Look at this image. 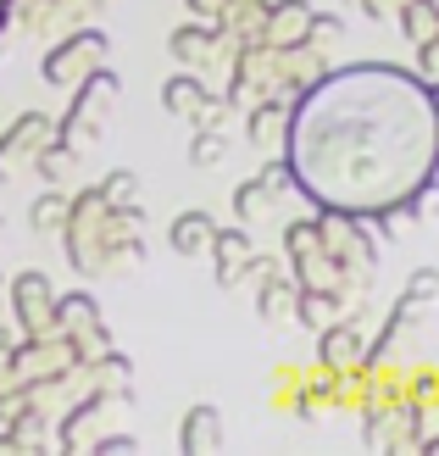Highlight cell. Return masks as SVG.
<instances>
[{
	"label": "cell",
	"mask_w": 439,
	"mask_h": 456,
	"mask_svg": "<svg viewBox=\"0 0 439 456\" xmlns=\"http://www.w3.org/2000/svg\"><path fill=\"white\" fill-rule=\"evenodd\" d=\"M34 173L45 178V184H67V178H73L78 173V151H67V145H45L39 151V162H34Z\"/></svg>",
	"instance_id": "83f0119b"
},
{
	"label": "cell",
	"mask_w": 439,
	"mask_h": 456,
	"mask_svg": "<svg viewBox=\"0 0 439 456\" xmlns=\"http://www.w3.org/2000/svg\"><path fill=\"white\" fill-rule=\"evenodd\" d=\"M84 368V384L89 390H106V395H123V406L134 401V356L128 351H95L89 362H78Z\"/></svg>",
	"instance_id": "e0dca14e"
},
{
	"label": "cell",
	"mask_w": 439,
	"mask_h": 456,
	"mask_svg": "<svg viewBox=\"0 0 439 456\" xmlns=\"http://www.w3.org/2000/svg\"><path fill=\"white\" fill-rule=\"evenodd\" d=\"M306 17H312V0H267L262 45H300V34H306Z\"/></svg>",
	"instance_id": "d6986e66"
},
{
	"label": "cell",
	"mask_w": 439,
	"mask_h": 456,
	"mask_svg": "<svg viewBox=\"0 0 439 456\" xmlns=\"http://www.w3.org/2000/svg\"><path fill=\"white\" fill-rule=\"evenodd\" d=\"M6 435H12L17 456H22V451H45V445H51V406H39V401H22L17 412L6 418Z\"/></svg>",
	"instance_id": "ffe728a7"
},
{
	"label": "cell",
	"mask_w": 439,
	"mask_h": 456,
	"mask_svg": "<svg viewBox=\"0 0 439 456\" xmlns=\"http://www.w3.org/2000/svg\"><path fill=\"white\" fill-rule=\"evenodd\" d=\"M89 17V0H6V22L28 28L34 39H61Z\"/></svg>",
	"instance_id": "7c38bea8"
},
{
	"label": "cell",
	"mask_w": 439,
	"mask_h": 456,
	"mask_svg": "<svg viewBox=\"0 0 439 456\" xmlns=\"http://www.w3.org/2000/svg\"><path fill=\"white\" fill-rule=\"evenodd\" d=\"M339 6H356V0H339Z\"/></svg>",
	"instance_id": "74e56055"
},
{
	"label": "cell",
	"mask_w": 439,
	"mask_h": 456,
	"mask_svg": "<svg viewBox=\"0 0 439 456\" xmlns=\"http://www.w3.org/2000/svg\"><path fill=\"white\" fill-rule=\"evenodd\" d=\"M317 234H322V250L345 267V279L367 284L378 267V234L367 217H351V212H317Z\"/></svg>",
	"instance_id": "277c9868"
},
{
	"label": "cell",
	"mask_w": 439,
	"mask_h": 456,
	"mask_svg": "<svg viewBox=\"0 0 439 456\" xmlns=\"http://www.w3.org/2000/svg\"><path fill=\"white\" fill-rule=\"evenodd\" d=\"M89 451H95V456H134V451H140V440H134V435H95V440H89Z\"/></svg>",
	"instance_id": "1f68e13d"
},
{
	"label": "cell",
	"mask_w": 439,
	"mask_h": 456,
	"mask_svg": "<svg viewBox=\"0 0 439 456\" xmlns=\"http://www.w3.org/2000/svg\"><path fill=\"white\" fill-rule=\"evenodd\" d=\"M61 217H67V190L61 184H45L34 195V207H28V228H34V234H56Z\"/></svg>",
	"instance_id": "4316f807"
},
{
	"label": "cell",
	"mask_w": 439,
	"mask_h": 456,
	"mask_svg": "<svg viewBox=\"0 0 439 456\" xmlns=\"http://www.w3.org/2000/svg\"><path fill=\"white\" fill-rule=\"evenodd\" d=\"M289 195V167L284 162H267L262 173H250L245 184L234 190V217L250 228V223H267L272 212H279V200Z\"/></svg>",
	"instance_id": "4fadbf2b"
},
{
	"label": "cell",
	"mask_w": 439,
	"mask_h": 456,
	"mask_svg": "<svg viewBox=\"0 0 439 456\" xmlns=\"http://www.w3.org/2000/svg\"><path fill=\"white\" fill-rule=\"evenodd\" d=\"M0 456H17V445H12V435H6V423H0Z\"/></svg>",
	"instance_id": "836d02e7"
},
{
	"label": "cell",
	"mask_w": 439,
	"mask_h": 456,
	"mask_svg": "<svg viewBox=\"0 0 439 456\" xmlns=\"http://www.w3.org/2000/svg\"><path fill=\"white\" fill-rule=\"evenodd\" d=\"M206 101H212V89H206L200 73H173L167 84H161V111H167V118H183V123H190Z\"/></svg>",
	"instance_id": "44dd1931"
},
{
	"label": "cell",
	"mask_w": 439,
	"mask_h": 456,
	"mask_svg": "<svg viewBox=\"0 0 439 456\" xmlns=\"http://www.w3.org/2000/svg\"><path fill=\"white\" fill-rule=\"evenodd\" d=\"M101 195L111 200V207H128V200H140V173H134V167L106 173V178H101Z\"/></svg>",
	"instance_id": "4dcf8cb0"
},
{
	"label": "cell",
	"mask_w": 439,
	"mask_h": 456,
	"mask_svg": "<svg viewBox=\"0 0 439 456\" xmlns=\"http://www.w3.org/2000/svg\"><path fill=\"white\" fill-rule=\"evenodd\" d=\"M73 368H78V351L67 346L61 329L22 334L17 346H12V362H6V373H12L17 390H22V384H34V379H51V373H73Z\"/></svg>",
	"instance_id": "52a82bcc"
},
{
	"label": "cell",
	"mask_w": 439,
	"mask_h": 456,
	"mask_svg": "<svg viewBox=\"0 0 439 456\" xmlns=\"http://www.w3.org/2000/svg\"><path fill=\"white\" fill-rule=\"evenodd\" d=\"M67 95H73V101H67V111L56 118V145L84 156V151L101 145L111 111H118V101H123V78L111 73V67H95V73H84Z\"/></svg>",
	"instance_id": "3957f363"
},
{
	"label": "cell",
	"mask_w": 439,
	"mask_h": 456,
	"mask_svg": "<svg viewBox=\"0 0 439 456\" xmlns=\"http://www.w3.org/2000/svg\"><path fill=\"white\" fill-rule=\"evenodd\" d=\"M395 22H401L406 45L418 51V45H428V39L439 34V0H401V6H395Z\"/></svg>",
	"instance_id": "484cf974"
},
{
	"label": "cell",
	"mask_w": 439,
	"mask_h": 456,
	"mask_svg": "<svg viewBox=\"0 0 439 456\" xmlns=\"http://www.w3.org/2000/svg\"><path fill=\"white\" fill-rule=\"evenodd\" d=\"M89 6H111V0H89Z\"/></svg>",
	"instance_id": "d590c367"
},
{
	"label": "cell",
	"mask_w": 439,
	"mask_h": 456,
	"mask_svg": "<svg viewBox=\"0 0 439 456\" xmlns=\"http://www.w3.org/2000/svg\"><path fill=\"white\" fill-rule=\"evenodd\" d=\"M284 118H289V95H262V101H250V106H245V134H250V145H279Z\"/></svg>",
	"instance_id": "7402d4cb"
},
{
	"label": "cell",
	"mask_w": 439,
	"mask_h": 456,
	"mask_svg": "<svg viewBox=\"0 0 439 456\" xmlns=\"http://www.w3.org/2000/svg\"><path fill=\"white\" fill-rule=\"evenodd\" d=\"M167 56L183 67V73H206L212 61H228V45L206 17H195V22H178L167 34Z\"/></svg>",
	"instance_id": "5bb4252c"
},
{
	"label": "cell",
	"mask_w": 439,
	"mask_h": 456,
	"mask_svg": "<svg viewBox=\"0 0 439 456\" xmlns=\"http://www.w3.org/2000/svg\"><path fill=\"white\" fill-rule=\"evenodd\" d=\"M0 295H6V273H0Z\"/></svg>",
	"instance_id": "8d00e7d4"
},
{
	"label": "cell",
	"mask_w": 439,
	"mask_h": 456,
	"mask_svg": "<svg viewBox=\"0 0 439 456\" xmlns=\"http://www.w3.org/2000/svg\"><path fill=\"white\" fill-rule=\"evenodd\" d=\"M106 56H111V39L101 28H89V22H78V28H67L61 39H51L39 73H45V84H51V89H73L84 73L106 67Z\"/></svg>",
	"instance_id": "8992f818"
},
{
	"label": "cell",
	"mask_w": 439,
	"mask_h": 456,
	"mask_svg": "<svg viewBox=\"0 0 439 456\" xmlns=\"http://www.w3.org/2000/svg\"><path fill=\"white\" fill-rule=\"evenodd\" d=\"M51 329L67 334V346L78 351V362H89L95 351L111 346V334L101 323V301L89 289H73V295H56V312H51Z\"/></svg>",
	"instance_id": "9c48e42d"
},
{
	"label": "cell",
	"mask_w": 439,
	"mask_h": 456,
	"mask_svg": "<svg viewBox=\"0 0 439 456\" xmlns=\"http://www.w3.org/2000/svg\"><path fill=\"white\" fill-rule=\"evenodd\" d=\"M51 140H56V118H51V111H17V118L6 123V134H0V184L34 173L39 151Z\"/></svg>",
	"instance_id": "ba28073f"
},
{
	"label": "cell",
	"mask_w": 439,
	"mask_h": 456,
	"mask_svg": "<svg viewBox=\"0 0 439 456\" xmlns=\"http://www.w3.org/2000/svg\"><path fill=\"white\" fill-rule=\"evenodd\" d=\"M289 190L317 212L378 217L439 173V84L389 61H351L289 95L279 134Z\"/></svg>",
	"instance_id": "6da1fadb"
},
{
	"label": "cell",
	"mask_w": 439,
	"mask_h": 456,
	"mask_svg": "<svg viewBox=\"0 0 439 456\" xmlns=\"http://www.w3.org/2000/svg\"><path fill=\"white\" fill-rule=\"evenodd\" d=\"M339 34H345V17H334V12H312V17H306V34H300V45H312V51H329Z\"/></svg>",
	"instance_id": "f1b7e54d"
},
{
	"label": "cell",
	"mask_w": 439,
	"mask_h": 456,
	"mask_svg": "<svg viewBox=\"0 0 439 456\" xmlns=\"http://www.w3.org/2000/svg\"><path fill=\"white\" fill-rule=\"evenodd\" d=\"M212 262H217V289H245V262L250 250H256V234H250L245 223L234 228H212Z\"/></svg>",
	"instance_id": "9a60e30c"
},
{
	"label": "cell",
	"mask_w": 439,
	"mask_h": 456,
	"mask_svg": "<svg viewBox=\"0 0 439 456\" xmlns=\"http://www.w3.org/2000/svg\"><path fill=\"white\" fill-rule=\"evenodd\" d=\"M345 312V295L339 289H312V284H295V323L300 329H322Z\"/></svg>",
	"instance_id": "cb8c5ba5"
},
{
	"label": "cell",
	"mask_w": 439,
	"mask_h": 456,
	"mask_svg": "<svg viewBox=\"0 0 439 456\" xmlns=\"http://www.w3.org/2000/svg\"><path fill=\"white\" fill-rule=\"evenodd\" d=\"M212 212H178L173 228H167V245L178 250V256H200L206 245H212Z\"/></svg>",
	"instance_id": "d4e9b609"
},
{
	"label": "cell",
	"mask_w": 439,
	"mask_h": 456,
	"mask_svg": "<svg viewBox=\"0 0 439 456\" xmlns=\"http://www.w3.org/2000/svg\"><path fill=\"white\" fill-rule=\"evenodd\" d=\"M256 289V312H262V323L272 329H284L295 323V279H284V273H267L262 284H250Z\"/></svg>",
	"instance_id": "603a6c76"
},
{
	"label": "cell",
	"mask_w": 439,
	"mask_h": 456,
	"mask_svg": "<svg viewBox=\"0 0 439 456\" xmlns=\"http://www.w3.org/2000/svg\"><path fill=\"white\" fill-rule=\"evenodd\" d=\"M284 256H289V267H295V284H312V289H339L345 295V284H351L356 295L367 289V284H356V279H345V267L322 250V234H317V217H295V223H284Z\"/></svg>",
	"instance_id": "5b68a950"
},
{
	"label": "cell",
	"mask_w": 439,
	"mask_h": 456,
	"mask_svg": "<svg viewBox=\"0 0 439 456\" xmlns=\"http://www.w3.org/2000/svg\"><path fill=\"white\" fill-rule=\"evenodd\" d=\"M6 301H12V323L22 334H39L51 329V312H56V284L45 279L39 267H22L6 279Z\"/></svg>",
	"instance_id": "8fae6325"
},
{
	"label": "cell",
	"mask_w": 439,
	"mask_h": 456,
	"mask_svg": "<svg viewBox=\"0 0 439 456\" xmlns=\"http://www.w3.org/2000/svg\"><path fill=\"white\" fill-rule=\"evenodd\" d=\"M111 406H123V395H106V390H89L84 384V395L73 406H61V423L51 428V445L56 451H89V440L101 435V423Z\"/></svg>",
	"instance_id": "30bf717a"
},
{
	"label": "cell",
	"mask_w": 439,
	"mask_h": 456,
	"mask_svg": "<svg viewBox=\"0 0 439 456\" xmlns=\"http://www.w3.org/2000/svg\"><path fill=\"white\" fill-rule=\"evenodd\" d=\"M362 356H367V334L356 317H334V323H322L317 329V362L322 368H362Z\"/></svg>",
	"instance_id": "2e32d148"
},
{
	"label": "cell",
	"mask_w": 439,
	"mask_h": 456,
	"mask_svg": "<svg viewBox=\"0 0 439 456\" xmlns=\"http://www.w3.org/2000/svg\"><path fill=\"white\" fill-rule=\"evenodd\" d=\"M61 256L78 279H101L111 267H140L145 262V207H111L101 184H89L78 195H67V217H61Z\"/></svg>",
	"instance_id": "7a4b0ae2"
},
{
	"label": "cell",
	"mask_w": 439,
	"mask_h": 456,
	"mask_svg": "<svg viewBox=\"0 0 439 456\" xmlns=\"http://www.w3.org/2000/svg\"><path fill=\"white\" fill-rule=\"evenodd\" d=\"M178 445H183V456H212V451H223V412L217 406H190L183 412V428H178Z\"/></svg>",
	"instance_id": "ac0fdd59"
},
{
	"label": "cell",
	"mask_w": 439,
	"mask_h": 456,
	"mask_svg": "<svg viewBox=\"0 0 439 456\" xmlns=\"http://www.w3.org/2000/svg\"><path fill=\"white\" fill-rule=\"evenodd\" d=\"M0 228H6V217H0Z\"/></svg>",
	"instance_id": "f35d334b"
},
{
	"label": "cell",
	"mask_w": 439,
	"mask_h": 456,
	"mask_svg": "<svg viewBox=\"0 0 439 456\" xmlns=\"http://www.w3.org/2000/svg\"><path fill=\"white\" fill-rule=\"evenodd\" d=\"M223 156H228V140H223V134H217V128H195V140H190V162H195V167H217Z\"/></svg>",
	"instance_id": "f546056e"
},
{
	"label": "cell",
	"mask_w": 439,
	"mask_h": 456,
	"mask_svg": "<svg viewBox=\"0 0 439 456\" xmlns=\"http://www.w3.org/2000/svg\"><path fill=\"white\" fill-rule=\"evenodd\" d=\"M0 28H6V0H0Z\"/></svg>",
	"instance_id": "e575fe53"
},
{
	"label": "cell",
	"mask_w": 439,
	"mask_h": 456,
	"mask_svg": "<svg viewBox=\"0 0 439 456\" xmlns=\"http://www.w3.org/2000/svg\"><path fill=\"white\" fill-rule=\"evenodd\" d=\"M418 73H423L428 84H439V34H434L428 45H418Z\"/></svg>",
	"instance_id": "d6a6232c"
}]
</instances>
